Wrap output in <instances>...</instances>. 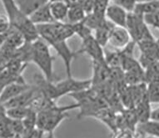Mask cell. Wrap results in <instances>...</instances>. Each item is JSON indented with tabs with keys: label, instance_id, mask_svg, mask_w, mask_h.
<instances>
[{
	"label": "cell",
	"instance_id": "4fadbf2b",
	"mask_svg": "<svg viewBox=\"0 0 159 138\" xmlns=\"http://www.w3.org/2000/svg\"><path fill=\"white\" fill-rule=\"evenodd\" d=\"M15 2L19 10L28 17H30L35 11L49 3L48 0H15Z\"/></svg>",
	"mask_w": 159,
	"mask_h": 138
},
{
	"label": "cell",
	"instance_id": "f35d334b",
	"mask_svg": "<svg viewBox=\"0 0 159 138\" xmlns=\"http://www.w3.org/2000/svg\"><path fill=\"white\" fill-rule=\"evenodd\" d=\"M140 138H157V137L152 136H140Z\"/></svg>",
	"mask_w": 159,
	"mask_h": 138
},
{
	"label": "cell",
	"instance_id": "836d02e7",
	"mask_svg": "<svg viewBox=\"0 0 159 138\" xmlns=\"http://www.w3.org/2000/svg\"><path fill=\"white\" fill-rule=\"evenodd\" d=\"M62 1L68 6V8L76 7V6H79L80 3H81V0H62Z\"/></svg>",
	"mask_w": 159,
	"mask_h": 138
},
{
	"label": "cell",
	"instance_id": "9c48e42d",
	"mask_svg": "<svg viewBox=\"0 0 159 138\" xmlns=\"http://www.w3.org/2000/svg\"><path fill=\"white\" fill-rule=\"evenodd\" d=\"M128 15V13L125 9H123L120 6H118L114 3L108 5L106 13H105L106 18L109 22H111L113 25L124 27V28H126Z\"/></svg>",
	"mask_w": 159,
	"mask_h": 138
},
{
	"label": "cell",
	"instance_id": "ee69618b",
	"mask_svg": "<svg viewBox=\"0 0 159 138\" xmlns=\"http://www.w3.org/2000/svg\"><path fill=\"white\" fill-rule=\"evenodd\" d=\"M110 1H112V2H113V1H114V0H110Z\"/></svg>",
	"mask_w": 159,
	"mask_h": 138
},
{
	"label": "cell",
	"instance_id": "603a6c76",
	"mask_svg": "<svg viewBox=\"0 0 159 138\" xmlns=\"http://www.w3.org/2000/svg\"><path fill=\"white\" fill-rule=\"evenodd\" d=\"M145 71V82L149 83L152 81H159V61L154 62L148 65Z\"/></svg>",
	"mask_w": 159,
	"mask_h": 138
},
{
	"label": "cell",
	"instance_id": "30bf717a",
	"mask_svg": "<svg viewBox=\"0 0 159 138\" xmlns=\"http://www.w3.org/2000/svg\"><path fill=\"white\" fill-rule=\"evenodd\" d=\"M93 63V77L92 86H98L109 82L111 78V68L106 62Z\"/></svg>",
	"mask_w": 159,
	"mask_h": 138
},
{
	"label": "cell",
	"instance_id": "2e32d148",
	"mask_svg": "<svg viewBox=\"0 0 159 138\" xmlns=\"http://www.w3.org/2000/svg\"><path fill=\"white\" fill-rule=\"evenodd\" d=\"M134 110H135L136 114L138 116L139 124L148 121L150 120L152 111L151 102L149 101L148 97H147L146 99H144L140 103H138L134 107Z\"/></svg>",
	"mask_w": 159,
	"mask_h": 138
},
{
	"label": "cell",
	"instance_id": "484cf974",
	"mask_svg": "<svg viewBox=\"0 0 159 138\" xmlns=\"http://www.w3.org/2000/svg\"><path fill=\"white\" fill-rule=\"evenodd\" d=\"M73 29H74V33L78 36H79V38L82 39V41L93 35V31L89 29V27H87L83 22L73 24Z\"/></svg>",
	"mask_w": 159,
	"mask_h": 138
},
{
	"label": "cell",
	"instance_id": "277c9868",
	"mask_svg": "<svg viewBox=\"0 0 159 138\" xmlns=\"http://www.w3.org/2000/svg\"><path fill=\"white\" fill-rule=\"evenodd\" d=\"M126 29L130 34L131 39L136 44L143 40L155 39L143 19V16L135 13H128Z\"/></svg>",
	"mask_w": 159,
	"mask_h": 138
},
{
	"label": "cell",
	"instance_id": "f1b7e54d",
	"mask_svg": "<svg viewBox=\"0 0 159 138\" xmlns=\"http://www.w3.org/2000/svg\"><path fill=\"white\" fill-rule=\"evenodd\" d=\"M112 3L120 6L128 13H133L137 3H138V0H114Z\"/></svg>",
	"mask_w": 159,
	"mask_h": 138
},
{
	"label": "cell",
	"instance_id": "7c38bea8",
	"mask_svg": "<svg viewBox=\"0 0 159 138\" xmlns=\"http://www.w3.org/2000/svg\"><path fill=\"white\" fill-rule=\"evenodd\" d=\"M29 18L35 25H42V24H49L54 23L55 20L52 15L49 8V3L45 4L43 7L35 11Z\"/></svg>",
	"mask_w": 159,
	"mask_h": 138
},
{
	"label": "cell",
	"instance_id": "d6986e66",
	"mask_svg": "<svg viewBox=\"0 0 159 138\" xmlns=\"http://www.w3.org/2000/svg\"><path fill=\"white\" fill-rule=\"evenodd\" d=\"M159 9V2L158 0L154 1H145V2H138L136 5L134 11L133 13H135L138 15L144 16L148 13H153L155 11Z\"/></svg>",
	"mask_w": 159,
	"mask_h": 138
},
{
	"label": "cell",
	"instance_id": "5bb4252c",
	"mask_svg": "<svg viewBox=\"0 0 159 138\" xmlns=\"http://www.w3.org/2000/svg\"><path fill=\"white\" fill-rule=\"evenodd\" d=\"M136 134L139 136H152L159 138V122L149 120L148 121L138 124Z\"/></svg>",
	"mask_w": 159,
	"mask_h": 138
},
{
	"label": "cell",
	"instance_id": "8d00e7d4",
	"mask_svg": "<svg viewBox=\"0 0 159 138\" xmlns=\"http://www.w3.org/2000/svg\"><path fill=\"white\" fill-rule=\"evenodd\" d=\"M44 138H56L54 136V133L50 132V133H46L44 136Z\"/></svg>",
	"mask_w": 159,
	"mask_h": 138
},
{
	"label": "cell",
	"instance_id": "b9f144b4",
	"mask_svg": "<svg viewBox=\"0 0 159 138\" xmlns=\"http://www.w3.org/2000/svg\"><path fill=\"white\" fill-rule=\"evenodd\" d=\"M49 3H52V2H56V1H62V0H48Z\"/></svg>",
	"mask_w": 159,
	"mask_h": 138
},
{
	"label": "cell",
	"instance_id": "8992f818",
	"mask_svg": "<svg viewBox=\"0 0 159 138\" xmlns=\"http://www.w3.org/2000/svg\"><path fill=\"white\" fill-rule=\"evenodd\" d=\"M55 87L57 89V94L59 98L65 95L73 94L76 92L85 91L91 88L92 81L89 80H77L73 76L67 77L65 80L54 82Z\"/></svg>",
	"mask_w": 159,
	"mask_h": 138
},
{
	"label": "cell",
	"instance_id": "3957f363",
	"mask_svg": "<svg viewBox=\"0 0 159 138\" xmlns=\"http://www.w3.org/2000/svg\"><path fill=\"white\" fill-rule=\"evenodd\" d=\"M55 58L50 51L49 45L41 38L32 42L31 62H34L42 71L46 80L53 81V62Z\"/></svg>",
	"mask_w": 159,
	"mask_h": 138
},
{
	"label": "cell",
	"instance_id": "60d3db41",
	"mask_svg": "<svg viewBox=\"0 0 159 138\" xmlns=\"http://www.w3.org/2000/svg\"><path fill=\"white\" fill-rule=\"evenodd\" d=\"M145 1H154V0H138V2H145Z\"/></svg>",
	"mask_w": 159,
	"mask_h": 138
},
{
	"label": "cell",
	"instance_id": "9a60e30c",
	"mask_svg": "<svg viewBox=\"0 0 159 138\" xmlns=\"http://www.w3.org/2000/svg\"><path fill=\"white\" fill-rule=\"evenodd\" d=\"M49 8L55 22H64L67 19L68 7L63 1L49 3Z\"/></svg>",
	"mask_w": 159,
	"mask_h": 138
},
{
	"label": "cell",
	"instance_id": "5b68a950",
	"mask_svg": "<svg viewBox=\"0 0 159 138\" xmlns=\"http://www.w3.org/2000/svg\"><path fill=\"white\" fill-rule=\"evenodd\" d=\"M137 45L141 51L138 61L143 69L157 61H159V43L157 39H149L138 42Z\"/></svg>",
	"mask_w": 159,
	"mask_h": 138
},
{
	"label": "cell",
	"instance_id": "1f68e13d",
	"mask_svg": "<svg viewBox=\"0 0 159 138\" xmlns=\"http://www.w3.org/2000/svg\"><path fill=\"white\" fill-rule=\"evenodd\" d=\"M80 6L86 13V14H89L93 12L94 0H81Z\"/></svg>",
	"mask_w": 159,
	"mask_h": 138
},
{
	"label": "cell",
	"instance_id": "44dd1931",
	"mask_svg": "<svg viewBox=\"0 0 159 138\" xmlns=\"http://www.w3.org/2000/svg\"><path fill=\"white\" fill-rule=\"evenodd\" d=\"M86 13L81 8V6H76L73 8H68V23L71 24H76L78 23H81L86 17Z\"/></svg>",
	"mask_w": 159,
	"mask_h": 138
},
{
	"label": "cell",
	"instance_id": "d6a6232c",
	"mask_svg": "<svg viewBox=\"0 0 159 138\" xmlns=\"http://www.w3.org/2000/svg\"><path fill=\"white\" fill-rule=\"evenodd\" d=\"M113 138H138L134 131L129 130H120L114 134Z\"/></svg>",
	"mask_w": 159,
	"mask_h": 138
},
{
	"label": "cell",
	"instance_id": "74e56055",
	"mask_svg": "<svg viewBox=\"0 0 159 138\" xmlns=\"http://www.w3.org/2000/svg\"><path fill=\"white\" fill-rule=\"evenodd\" d=\"M4 87H5V86H4L3 83H1V82H0V96H1V95H2V93H3V89H4Z\"/></svg>",
	"mask_w": 159,
	"mask_h": 138
},
{
	"label": "cell",
	"instance_id": "ba28073f",
	"mask_svg": "<svg viewBox=\"0 0 159 138\" xmlns=\"http://www.w3.org/2000/svg\"><path fill=\"white\" fill-rule=\"evenodd\" d=\"M132 41L128 29L124 27L114 26L112 29L108 44L115 50H123Z\"/></svg>",
	"mask_w": 159,
	"mask_h": 138
},
{
	"label": "cell",
	"instance_id": "7402d4cb",
	"mask_svg": "<svg viewBox=\"0 0 159 138\" xmlns=\"http://www.w3.org/2000/svg\"><path fill=\"white\" fill-rule=\"evenodd\" d=\"M30 111V108L27 106L13 107L7 109V116L13 120L23 121Z\"/></svg>",
	"mask_w": 159,
	"mask_h": 138
},
{
	"label": "cell",
	"instance_id": "ffe728a7",
	"mask_svg": "<svg viewBox=\"0 0 159 138\" xmlns=\"http://www.w3.org/2000/svg\"><path fill=\"white\" fill-rule=\"evenodd\" d=\"M105 61L110 68H121L122 53L120 50H104Z\"/></svg>",
	"mask_w": 159,
	"mask_h": 138
},
{
	"label": "cell",
	"instance_id": "f6af8a7d",
	"mask_svg": "<svg viewBox=\"0 0 159 138\" xmlns=\"http://www.w3.org/2000/svg\"><path fill=\"white\" fill-rule=\"evenodd\" d=\"M158 2H159V0H158Z\"/></svg>",
	"mask_w": 159,
	"mask_h": 138
},
{
	"label": "cell",
	"instance_id": "4316f807",
	"mask_svg": "<svg viewBox=\"0 0 159 138\" xmlns=\"http://www.w3.org/2000/svg\"><path fill=\"white\" fill-rule=\"evenodd\" d=\"M37 117H38V113L30 109L29 114L27 115L26 117L23 120L25 131L34 130L37 127Z\"/></svg>",
	"mask_w": 159,
	"mask_h": 138
},
{
	"label": "cell",
	"instance_id": "cb8c5ba5",
	"mask_svg": "<svg viewBox=\"0 0 159 138\" xmlns=\"http://www.w3.org/2000/svg\"><path fill=\"white\" fill-rule=\"evenodd\" d=\"M147 92L151 104L159 103V81L147 83Z\"/></svg>",
	"mask_w": 159,
	"mask_h": 138
},
{
	"label": "cell",
	"instance_id": "7bdbcfd3",
	"mask_svg": "<svg viewBox=\"0 0 159 138\" xmlns=\"http://www.w3.org/2000/svg\"><path fill=\"white\" fill-rule=\"evenodd\" d=\"M157 42H158V43H159V37H158V39H157Z\"/></svg>",
	"mask_w": 159,
	"mask_h": 138
},
{
	"label": "cell",
	"instance_id": "e0dca14e",
	"mask_svg": "<svg viewBox=\"0 0 159 138\" xmlns=\"http://www.w3.org/2000/svg\"><path fill=\"white\" fill-rule=\"evenodd\" d=\"M115 25L109 22L107 19V22L105 23L102 27H100L99 29L95 30V34H94V38L96 39V40L98 42L99 44L102 45V47H105L109 41V37L112 32V29H113V27Z\"/></svg>",
	"mask_w": 159,
	"mask_h": 138
},
{
	"label": "cell",
	"instance_id": "7a4b0ae2",
	"mask_svg": "<svg viewBox=\"0 0 159 138\" xmlns=\"http://www.w3.org/2000/svg\"><path fill=\"white\" fill-rule=\"evenodd\" d=\"M75 109H78V105L76 103L63 106L52 105L48 109L38 113L37 128L45 133L53 132L63 121L69 117L68 111Z\"/></svg>",
	"mask_w": 159,
	"mask_h": 138
},
{
	"label": "cell",
	"instance_id": "52a82bcc",
	"mask_svg": "<svg viewBox=\"0 0 159 138\" xmlns=\"http://www.w3.org/2000/svg\"><path fill=\"white\" fill-rule=\"evenodd\" d=\"M81 49L78 50V55L85 54L91 58L92 62H106L105 52L101 44L97 41L93 35L83 40Z\"/></svg>",
	"mask_w": 159,
	"mask_h": 138
},
{
	"label": "cell",
	"instance_id": "d590c367",
	"mask_svg": "<svg viewBox=\"0 0 159 138\" xmlns=\"http://www.w3.org/2000/svg\"><path fill=\"white\" fill-rule=\"evenodd\" d=\"M7 116V109L4 105L0 103V121Z\"/></svg>",
	"mask_w": 159,
	"mask_h": 138
},
{
	"label": "cell",
	"instance_id": "ac0fdd59",
	"mask_svg": "<svg viewBox=\"0 0 159 138\" xmlns=\"http://www.w3.org/2000/svg\"><path fill=\"white\" fill-rule=\"evenodd\" d=\"M107 22V18L105 15H101L97 13H93L87 14L85 18L83 21L87 27H89L92 31H95Z\"/></svg>",
	"mask_w": 159,
	"mask_h": 138
},
{
	"label": "cell",
	"instance_id": "f546056e",
	"mask_svg": "<svg viewBox=\"0 0 159 138\" xmlns=\"http://www.w3.org/2000/svg\"><path fill=\"white\" fill-rule=\"evenodd\" d=\"M110 0H94L93 12L101 15H105Z\"/></svg>",
	"mask_w": 159,
	"mask_h": 138
},
{
	"label": "cell",
	"instance_id": "83f0119b",
	"mask_svg": "<svg viewBox=\"0 0 159 138\" xmlns=\"http://www.w3.org/2000/svg\"><path fill=\"white\" fill-rule=\"evenodd\" d=\"M143 19L148 26L159 29V9L153 13H148L143 16Z\"/></svg>",
	"mask_w": 159,
	"mask_h": 138
},
{
	"label": "cell",
	"instance_id": "ab89813d",
	"mask_svg": "<svg viewBox=\"0 0 159 138\" xmlns=\"http://www.w3.org/2000/svg\"><path fill=\"white\" fill-rule=\"evenodd\" d=\"M13 138H23V136H19V135H16V136H14Z\"/></svg>",
	"mask_w": 159,
	"mask_h": 138
},
{
	"label": "cell",
	"instance_id": "6da1fadb",
	"mask_svg": "<svg viewBox=\"0 0 159 138\" xmlns=\"http://www.w3.org/2000/svg\"><path fill=\"white\" fill-rule=\"evenodd\" d=\"M39 37L44 40L49 46L52 47L57 52V55L62 59L64 66H65L67 77L72 76V63L73 60L78 55V51H73L68 45L65 39H60L53 36L48 29L47 25H36Z\"/></svg>",
	"mask_w": 159,
	"mask_h": 138
},
{
	"label": "cell",
	"instance_id": "4dcf8cb0",
	"mask_svg": "<svg viewBox=\"0 0 159 138\" xmlns=\"http://www.w3.org/2000/svg\"><path fill=\"white\" fill-rule=\"evenodd\" d=\"M11 127H12V131H13L14 136H23V134L25 132L24 123H23V121L21 120H13V119H11Z\"/></svg>",
	"mask_w": 159,
	"mask_h": 138
},
{
	"label": "cell",
	"instance_id": "e575fe53",
	"mask_svg": "<svg viewBox=\"0 0 159 138\" xmlns=\"http://www.w3.org/2000/svg\"><path fill=\"white\" fill-rule=\"evenodd\" d=\"M150 120L159 122V106L152 110L151 116H150Z\"/></svg>",
	"mask_w": 159,
	"mask_h": 138
},
{
	"label": "cell",
	"instance_id": "8fae6325",
	"mask_svg": "<svg viewBox=\"0 0 159 138\" xmlns=\"http://www.w3.org/2000/svg\"><path fill=\"white\" fill-rule=\"evenodd\" d=\"M31 87V85L27 83H13L6 86L0 96V103L5 104L6 102L24 93Z\"/></svg>",
	"mask_w": 159,
	"mask_h": 138
},
{
	"label": "cell",
	"instance_id": "d4e9b609",
	"mask_svg": "<svg viewBox=\"0 0 159 138\" xmlns=\"http://www.w3.org/2000/svg\"><path fill=\"white\" fill-rule=\"evenodd\" d=\"M14 136L12 127L11 119L6 116L0 121V138H13Z\"/></svg>",
	"mask_w": 159,
	"mask_h": 138
}]
</instances>
